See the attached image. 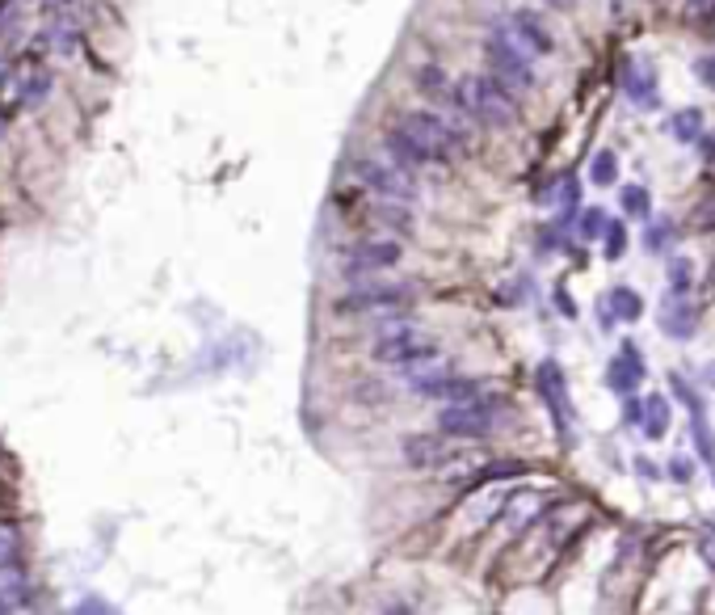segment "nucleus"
Masks as SVG:
<instances>
[{"mask_svg":"<svg viewBox=\"0 0 715 615\" xmlns=\"http://www.w3.org/2000/svg\"><path fill=\"white\" fill-rule=\"evenodd\" d=\"M353 173H358V182L371 190L375 198H388V203H417V182H412V173L400 169V165H391V160H375V156H358L353 160Z\"/></svg>","mask_w":715,"mask_h":615,"instance_id":"6","label":"nucleus"},{"mask_svg":"<svg viewBox=\"0 0 715 615\" xmlns=\"http://www.w3.org/2000/svg\"><path fill=\"white\" fill-rule=\"evenodd\" d=\"M669 401L661 393H653V396H644V413H640V430H644V439H665L669 434Z\"/></svg>","mask_w":715,"mask_h":615,"instance_id":"16","label":"nucleus"},{"mask_svg":"<svg viewBox=\"0 0 715 615\" xmlns=\"http://www.w3.org/2000/svg\"><path fill=\"white\" fill-rule=\"evenodd\" d=\"M691 434H694V451H699V459L703 464H715V434L711 426H707V409H691Z\"/></svg>","mask_w":715,"mask_h":615,"instance_id":"21","label":"nucleus"},{"mask_svg":"<svg viewBox=\"0 0 715 615\" xmlns=\"http://www.w3.org/2000/svg\"><path fill=\"white\" fill-rule=\"evenodd\" d=\"M412 304V287L404 283H358L353 291L333 299V312L345 317H371V312H396V308Z\"/></svg>","mask_w":715,"mask_h":615,"instance_id":"7","label":"nucleus"},{"mask_svg":"<svg viewBox=\"0 0 715 615\" xmlns=\"http://www.w3.org/2000/svg\"><path fill=\"white\" fill-rule=\"evenodd\" d=\"M442 355L429 337H425L417 325H388V329L375 337V345H371V358L375 363H388V367H412V363H425V358Z\"/></svg>","mask_w":715,"mask_h":615,"instance_id":"5","label":"nucleus"},{"mask_svg":"<svg viewBox=\"0 0 715 615\" xmlns=\"http://www.w3.org/2000/svg\"><path fill=\"white\" fill-rule=\"evenodd\" d=\"M694 329H699V312L686 296H669L661 308V333L665 337H678V342H691Z\"/></svg>","mask_w":715,"mask_h":615,"instance_id":"14","label":"nucleus"},{"mask_svg":"<svg viewBox=\"0 0 715 615\" xmlns=\"http://www.w3.org/2000/svg\"><path fill=\"white\" fill-rule=\"evenodd\" d=\"M383 148H388V160L391 165H400V169H409V173H421V169H429L434 165V156L417 144V139L404 131L400 123L396 127H388V136H383Z\"/></svg>","mask_w":715,"mask_h":615,"instance_id":"12","label":"nucleus"},{"mask_svg":"<svg viewBox=\"0 0 715 615\" xmlns=\"http://www.w3.org/2000/svg\"><path fill=\"white\" fill-rule=\"evenodd\" d=\"M682 17L694 25H707L715 17V0H682Z\"/></svg>","mask_w":715,"mask_h":615,"instance_id":"28","label":"nucleus"},{"mask_svg":"<svg viewBox=\"0 0 715 615\" xmlns=\"http://www.w3.org/2000/svg\"><path fill=\"white\" fill-rule=\"evenodd\" d=\"M388 615H412V611H409V607H391Z\"/></svg>","mask_w":715,"mask_h":615,"instance_id":"40","label":"nucleus"},{"mask_svg":"<svg viewBox=\"0 0 715 615\" xmlns=\"http://www.w3.org/2000/svg\"><path fill=\"white\" fill-rule=\"evenodd\" d=\"M627 93H631L635 106L653 110V106H656V76H653V68H627Z\"/></svg>","mask_w":715,"mask_h":615,"instance_id":"18","label":"nucleus"},{"mask_svg":"<svg viewBox=\"0 0 715 615\" xmlns=\"http://www.w3.org/2000/svg\"><path fill=\"white\" fill-rule=\"evenodd\" d=\"M400 451H404V464L412 468H442L450 459V447L442 434H409L400 443Z\"/></svg>","mask_w":715,"mask_h":615,"instance_id":"13","label":"nucleus"},{"mask_svg":"<svg viewBox=\"0 0 715 615\" xmlns=\"http://www.w3.org/2000/svg\"><path fill=\"white\" fill-rule=\"evenodd\" d=\"M47 38H51V47H55V51H72V47H76V22L51 25Z\"/></svg>","mask_w":715,"mask_h":615,"instance_id":"30","label":"nucleus"},{"mask_svg":"<svg viewBox=\"0 0 715 615\" xmlns=\"http://www.w3.org/2000/svg\"><path fill=\"white\" fill-rule=\"evenodd\" d=\"M80 615H114V611H109L106 603H85V607H80Z\"/></svg>","mask_w":715,"mask_h":615,"instance_id":"37","label":"nucleus"},{"mask_svg":"<svg viewBox=\"0 0 715 615\" xmlns=\"http://www.w3.org/2000/svg\"><path fill=\"white\" fill-rule=\"evenodd\" d=\"M607 308L615 312V320H640L644 317V299L631 291V287H610V296H607Z\"/></svg>","mask_w":715,"mask_h":615,"instance_id":"19","label":"nucleus"},{"mask_svg":"<svg viewBox=\"0 0 715 615\" xmlns=\"http://www.w3.org/2000/svg\"><path fill=\"white\" fill-rule=\"evenodd\" d=\"M669 236H673V223H669V220H656L653 228L644 232V249H648V253H661V249L669 245Z\"/></svg>","mask_w":715,"mask_h":615,"instance_id":"29","label":"nucleus"},{"mask_svg":"<svg viewBox=\"0 0 715 615\" xmlns=\"http://www.w3.org/2000/svg\"><path fill=\"white\" fill-rule=\"evenodd\" d=\"M17 561V535L9 527H0V569H9Z\"/></svg>","mask_w":715,"mask_h":615,"instance_id":"32","label":"nucleus"},{"mask_svg":"<svg viewBox=\"0 0 715 615\" xmlns=\"http://www.w3.org/2000/svg\"><path fill=\"white\" fill-rule=\"evenodd\" d=\"M669 136L678 139V144H694V139L703 136V110H694V106L678 110L669 118Z\"/></svg>","mask_w":715,"mask_h":615,"instance_id":"20","label":"nucleus"},{"mask_svg":"<svg viewBox=\"0 0 715 615\" xmlns=\"http://www.w3.org/2000/svg\"><path fill=\"white\" fill-rule=\"evenodd\" d=\"M699 553H703V561L715 569V523H707L703 535H699Z\"/></svg>","mask_w":715,"mask_h":615,"instance_id":"34","label":"nucleus"},{"mask_svg":"<svg viewBox=\"0 0 715 615\" xmlns=\"http://www.w3.org/2000/svg\"><path fill=\"white\" fill-rule=\"evenodd\" d=\"M485 60H488V76L501 80L510 93H526L534 85V60L513 43L501 25H493L485 38Z\"/></svg>","mask_w":715,"mask_h":615,"instance_id":"4","label":"nucleus"},{"mask_svg":"<svg viewBox=\"0 0 715 615\" xmlns=\"http://www.w3.org/2000/svg\"><path fill=\"white\" fill-rule=\"evenodd\" d=\"M707 375H711V380H715V363H711V367H707Z\"/></svg>","mask_w":715,"mask_h":615,"instance_id":"41","label":"nucleus"},{"mask_svg":"<svg viewBox=\"0 0 715 615\" xmlns=\"http://www.w3.org/2000/svg\"><path fill=\"white\" fill-rule=\"evenodd\" d=\"M703 152H707V160L715 165V136H707V144H703Z\"/></svg>","mask_w":715,"mask_h":615,"instance_id":"38","label":"nucleus"},{"mask_svg":"<svg viewBox=\"0 0 715 615\" xmlns=\"http://www.w3.org/2000/svg\"><path fill=\"white\" fill-rule=\"evenodd\" d=\"M400 261V245L396 241H362L353 245L341 261V274L345 279H366V274H379V270H391Z\"/></svg>","mask_w":715,"mask_h":615,"instance_id":"9","label":"nucleus"},{"mask_svg":"<svg viewBox=\"0 0 715 615\" xmlns=\"http://www.w3.org/2000/svg\"><path fill=\"white\" fill-rule=\"evenodd\" d=\"M375 215H379L383 223H391L396 232H409V228H412L409 203H388V198H379V203H375Z\"/></svg>","mask_w":715,"mask_h":615,"instance_id":"22","label":"nucleus"},{"mask_svg":"<svg viewBox=\"0 0 715 615\" xmlns=\"http://www.w3.org/2000/svg\"><path fill=\"white\" fill-rule=\"evenodd\" d=\"M694 72H699V80H703V85L715 93V55H703V60L694 63Z\"/></svg>","mask_w":715,"mask_h":615,"instance_id":"35","label":"nucleus"},{"mask_svg":"<svg viewBox=\"0 0 715 615\" xmlns=\"http://www.w3.org/2000/svg\"><path fill=\"white\" fill-rule=\"evenodd\" d=\"M602 245H607V258L618 261L623 253H627V223L623 220H610L607 223V236H602Z\"/></svg>","mask_w":715,"mask_h":615,"instance_id":"26","label":"nucleus"},{"mask_svg":"<svg viewBox=\"0 0 715 615\" xmlns=\"http://www.w3.org/2000/svg\"><path fill=\"white\" fill-rule=\"evenodd\" d=\"M455 110H459L463 123H480L488 131H510L513 118H518V106H513V93L493 76H459L455 80Z\"/></svg>","mask_w":715,"mask_h":615,"instance_id":"1","label":"nucleus"},{"mask_svg":"<svg viewBox=\"0 0 715 615\" xmlns=\"http://www.w3.org/2000/svg\"><path fill=\"white\" fill-rule=\"evenodd\" d=\"M72 0H47V9H68Z\"/></svg>","mask_w":715,"mask_h":615,"instance_id":"39","label":"nucleus"},{"mask_svg":"<svg viewBox=\"0 0 715 615\" xmlns=\"http://www.w3.org/2000/svg\"><path fill=\"white\" fill-rule=\"evenodd\" d=\"M644 383V355L635 342H623V350H618L615 358H610L607 367V388L618 396H631L635 388Z\"/></svg>","mask_w":715,"mask_h":615,"instance_id":"11","label":"nucleus"},{"mask_svg":"<svg viewBox=\"0 0 715 615\" xmlns=\"http://www.w3.org/2000/svg\"><path fill=\"white\" fill-rule=\"evenodd\" d=\"M577 203H581V185L572 182V177H564V182H560V207H564V215H572Z\"/></svg>","mask_w":715,"mask_h":615,"instance_id":"31","label":"nucleus"},{"mask_svg":"<svg viewBox=\"0 0 715 615\" xmlns=\"http://www.w3.org/2000/svg\"><path fill=\"white\" fill-rule=\"evenodd\" d=\"M607 211L602 207H589V211H581V236L585 241H597V236H607Z\"/></svg>","mask_w":715,"mask_h":615,"instance_id":"27","label":"nucleus"},{"mask_svg":"<svg viewBox=\"0 0 715 615\" xmlns=\"http://www.w3.org/2000/svg\"><path fill=\"white\" fill-rule=\"evenodd\" d=\"M417 85H421V93L429 101H447V106H455V85H450V76L442 72L437 63H429V68L417 72Z\"/></svg>","mask_w":715,"mask_h":615,"instance_id":"17","label":"nucleus"},{"mask_svg":"<svg viewBox=\"0 0 715 615\" xmlns=\"http://www.w3.org/2000/svg\"><path fill=\"white\" fill-rule=\"evenodd\" d=\"M589 177H594V185L618 182V156H615V152H597L594 165H589Z\"/></svg>","mask_w":715,"mask_h":615,"instance_id":"25","label":"nucleus"},{"mask_svg":"<svg viewBox=\"0 0 715 615\" xmlns=\"http://www.w3.org/2000/svg\"><path fill=\"white\" fill-rule=\"evenodd\" d=\"M400 127L434 156V165H450V160H459L463 148H467L463 127H455L450 118H442V114H434V110H409L400 118Z\"/></svg>","mask_w":715,"mask_h":615,"instance_id":"3","label":"nucleus"},{"mask_svg":"<svg viewBox=\"0 0 715 615\" xmlns=\"http://www.w3.org/2000/svg\"><path fill=\"white\" fill-rule=\"evenodd\" d=\"M691 283H694L691 258H673V261H669V296H686Z\"/></svg>","mask_w":715,"mask_h":615,"instance_id":"24","label":"nucleus"},{"mask_svg":"<svg viewBox=\"0 0 715 615\" xmlns=\"http://www.w3.org/2000/svg\"><path fill=\"white\" fill-rule=\"evenodd\" d=\"M501 30L518 43L526 55H547L551 51V34H547V25H543V17L539 13H531V9H518V13H510L505 22H501Z\"/></svg>","mask_w":715,"mask_h":615,"instance_id":"10","label":"nucleus"},{"mask_svg":"<svg viewBox=\"0 0 715 615\" xmlns=\"http://www.w3.org/2000/svg\"><path fill=\"white\" fill-rule=\"evenodd\" d=\"M635 472H640V477H648V480L661 477V472H656V464H648V459H635Z\"/></svg>","mask_w":715,"mask_h":615,"instance_id":"36","label":"nucleus"},{"mask_svg":"<svg viewBox=\"0 0 715 615\" xmlns=\"http://www.w3.org/2000/svg\"><path fill=\"white\" fill-rule=\"evenodd\" d=\"M618 203H623V211H627L631 220H648V211H653V198H648L644 185H623Z\"/></svg>","mask_w":715,"mask_h":615,"instance_id":"23","label":"nucleus"},{"mask_svg":"<svg viewBox=\"0 0 715 615\" xmlns=\"http://www.w3.org/2000/svg\"><path fill=\"white\" fill-rule=\"evenodd\" d=\"M539 396H543V405L551 409V418H556L560 439L569 443L572 439V401H569V380H564V371H560L556 358H543V363H539Z\"/></svg>","mask_w":715,"mask_h":615,"instance_id":"8","label":"nucleus"},{"mask_svg":"<svg viewBox=\"0 0 715 615\" xmlns=\"http://www.w3.org/2000/svg\"><path fill=\"white\" fill-rule=\"evenodd\" d=\"M669 477L678 480V485H691V480H694V464L686 456H673V459H669Z\"/></svg>","mask_w":715,"mask_h":615,"instance_id":"33","label":"nucleus"},{"mask_svg":"<svg viewBox=\"0 0 715 615\" xmlns=\"http://www.w3.org/2000/svg\"><path fill=\"white\" fill-rule=\"evenodd\" d=\"M412 393L429 396V401H447V405H459V401H475V396H485V393H480V383L467 380V375H437V380H429V383H417Z\"/></svg>","mask_w":715,"mask_h":615,"instance_id":"15","label":"nucleus"},{"mask_svg":"<svg viewBox=\"0 0 715 615\" xmlns=\"http://www.w3.org/2000/svg\"><path fill=\"white\" fill-rule=\"evenodd\" d=\"M501 421H505V401H493V396L437 409V434L447 439H488L501 430Z\"/></svg>","mask_w":715,"mask_h":615,"instance_id":"2","label":"nucleus"},{"mask_svg":"<svg viewBox=\"0 0 715 615\" xmlns=\"http://www.w3.org/2000/svg\"><path fill=\"white\" fill-rule=\"evenodd\" d=\"M556 5H569V0H556Z\"/></svg>","mask_w":715,"mask_h":615,"instance_id":"42","label":"nucleus"}]
</instances>
